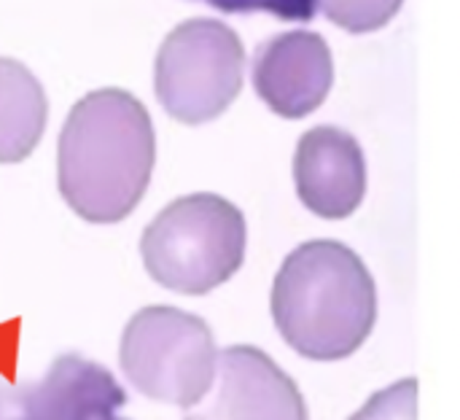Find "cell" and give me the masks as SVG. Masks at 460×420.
I'll return each mask as SVG.
<instances>
[{"label":"cell","instance_id":"cell-10","mask_svg":"<svg viewBox=\"0 0 460 420\" xmlns=\"http://www.w3.org/2000/svg\"><path fill=\"white\" fill-rule=\"evenodd\" d=\"M46 119L49 103L35 73L0 57V165L27 159L43 138Z\"/></svg>","mask_w":460,"mask_h":420},{"label":"cell","instance_id":"cell-9","mask_svg":"<svg viewBox=\"0 0 460 420\" xmlns=\"http://www.w3.org/2000/svg\"><path fill=\"white\" fill-rule=\"evenodd\" d=\"M216 367V399L186 420H310L302 391L264 351L234 345L218 356Z\"/></svg>","mask_w":460,"mask_h":420},{"label":"cell","instance_id":"cell-7","mask_svg":"<svg viewBox=\"0 0 460 420\" xmlns=\"http://www.w3.org/2000/svg\"><path fill=\"white\" fill-rule=\"evenodd\" d=\"M332 86L334 59L321 32H280L253 54V89L283 119L310 116L323 105Z\"/></svg>","mask_w":460,"mask_h":420},{"label":"cell","instance_id":"cell-8","mask_svg":"<svg viewBox=\"0 0 460 420\" xmlns=\"http://www.w3.org/2000/svg\"><path fill=\"white\" fill-rule=\"evenodd\" d=\"M294 183L307 210L321 219H348L367 194V159L361 143L340 127L321 124L299 138Z\"/></svg>","mask_w":460,"mask_h":420},{"label":"cell","instance_id":"cell-4","mask_svg":"<svg viewBox=\"0 0 460 420\" xmlns=\"http://www.w3.org/2000/svg\"><path fill=\"white\" fill-rule=\"evenodd\" d=\"M124 378L148 399L194 407L216 378V340L210 326L186 310L156 305L137 310L121 335Z\"/></svg>","mask_w":460,"mask_h":420},{"label":"cell","instance_id":"cell-3","mask_svg":"<svg viewBox=\"0 0 460 420\" xmlns=\"http://www.w3.org/2000/svg\"><path fill=\"white\" fill-rule=\"evenodd\" d=\"M245 216L229 200L199 192L170 202L143 232L146 273L164 289L202 297L245 262Z\"/></svg>","mask_w":460,"mask_h":420},{"label":"cell","instance_id":"cell-5","mask_svg":"<svg viewBox=\"0 0 460 420\" xmlns=\"http://www.w3.org/2000/svg\"><path fill=\"white\" fill-rule=\"evenodd\" d=\"M245 49L221 19L178 24L156 51L154 94L181 124L199 127L218 119L240 94Z\"/></svg>","mask_w":460,"mask_h":420},{"label":"cell","instance_id":"cell-6","mask_svg":"<svg viewBox=\"0 0 460 420\" xmlns=\"http://www.w3.org/2000/svg\"><path fill=\"white\" fill-rule=\"evenodd\" d=\"M127 391L97 362L59 356L38 380H0V420H127Z\"/></svg>","mask_w":460,"mask_h":420},{"label":"cell","instance_id":"cell-12","mask_svg":"<svg viewBox=\"0 0 460 420\" xmlns=\"http://www.w3.org/2000/svg\"><path fill=\"white\" fill-rule=\"evenodd\" d=\"M350 420H418V380L407 378L377 391Z\"/></svg>","mask_w":460,"mask_h":420},{"label":"cell","instance_id":"cell-2","mask_svg":"<svg viewBox=\"0 0 460 420\" xmlns=\"http://www.w3.org/2000/svg\"><path fill=\"white\" fill-rule=\"evenodd\" d=\"M280 337L310 362H342L372 335L377 286L361 256L337 240H310L280 264L272 286Z\"/></svg>","mask_w":460,"mask_h":420},{"label":"cell","instance_id":"cell-11","mask_svg":"<svg viewBox=\"0 0 460 420\" xmlns=\"http://www.w3.org/2000/svg\"><path fill=\"white\" fill-rule=\"evenodd\" d=\"M402 5L404 0H321L318 11H323L337 27L353 35H367L385 27Z\"/></svg>","mask_w":460,"mask_h":420},{"label":"cell","instance_id":"cell-1","mask_svg":"<svg viewBox=\"0 0 460 420\" xmlns=\"http://www.w3.org/2000/svg\"><path fill=\"white\" fill-rule=\"evenodd\" d=\"M156 162L148 108L127 89L84 94L57 143V183L73 213L92 224L124 221L143 200Z\"/></svg>","mask_w":460,"mask_h":420},{"label":"cell","instance_id":"cell-13","mask_svg":"<svg viewBox=\"0 0 460 420\" xmlns=\"http://www.w3.org/2000/svg\"><path fill=\"white\" fill-rule=\"evenodd\" d=\"M221 13H270L280 22H310L321 0H202Z\"/></svg>","mask_w":460,"mask_h":420}]
</instances>
